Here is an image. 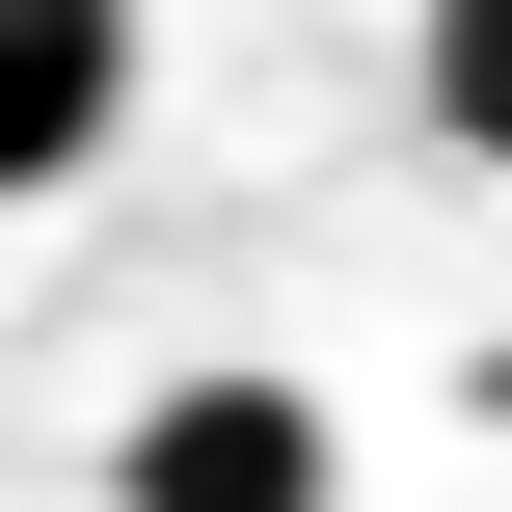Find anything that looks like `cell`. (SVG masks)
<instances>
[{"label": "cell", "mask_w": 512, "mask_h": 512, "mask_svg": "<svg viewBox=\"0 0 512 512\" xmlns=\"http://www.w3.org/2000/svg\"><path fill=\"white\" fill-rule=\"evenodd\" d=\"M351 486V432L270 378V351H216V378H162L135 432H108V512H324Z\"/></svg>", "instance_id": "cell-1"}, {"label": "cell", "mask_w": 512, "mask_h": 512, "mask_svg": "<svg viewBox=\"0 0 512 512\" xmlns=\"http://www.w3.org/2000/svg\"><path fill=\"white\" fill-rule=\"evenodd\" d=\"M135 135V0H0V189H81Z\"/></svg>", "instance_id": "cell-2"}, {"label": "cell", "mask_w": 512, "mask_h": 512, "mask_svg": "<svg viewBox=\"0 0 512 512\" xmlns=\"http://www.w3.org/2000/svg\"><path fill=\"white\" fill-rule=\"evenodd\" d=\"M405 81H432V135H459V162H512V0H432V27H405Z\"/></svg>", "instance_id": "cell-3"}]
</instances>
